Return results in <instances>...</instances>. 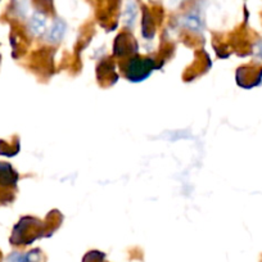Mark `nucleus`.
Here are the masks:
<instances>
[{"label": "nucleus", "instance_id": "obj_2", "mask_svg": "<svg viewBox=\"0 0 262 262\" xmlns=\"http://www.w3.org/2000/svg\"><path fill=\"white\" fill-rule=\"evenodd\" d=\"M45 30H47V18L40 12H35L30 18V31L35 36H39V35L44 34Z\"/></svg>", "mask_w": 262, "mask_h": 262}, {"label": "nucleus", "instance_id": "obj_1", "mask_svg": "<svg viewBox=\"0 0 262 262\" xmlns=\"http://www.w3.org/2000/svg\"><path fill=\"white\" fill-rule=\"evenodd\" d=\"M66 34V25L64 22L57 19V21L53 22V25L50 26V29L48 30L47 34V41L55 44V42H59L63 39Z\"/></svg>", "mask_w": 262, "mask_h": 262}, {"label": "nucleus", "instance_id": "obj_3", "mask_svg": "<svg viewBox=\"0 0 262 262\" xmlns=\"http://www.w3.org/2000/svg\"><path fill=\"white\" fill-rule=\"evenodd\" d=\"M138 18V6L135 0H127L125 9H123V22L126 26L133 27Z\"/></svg>", "mask_w": 262, "mask_h": 262}, {"label": "nucleus", "instance_id": "obj_4", "mask_svg": "<svg viewBox=\"0 0 262 262\" xmlns=\"http://www.w3.org/2000/svg\"><path fill=\"white\" fill-rule=\"evenodd\" d=\"M185 25L189 27V29H191V30L200 29V27H201V19L198 18L196 16H193V14H190V16L185 17Z\"/></svg>", "mask_w": 262, "mask_h": 262}, {"label": "nucleus", "instance_id": "obj_5", "mask_svg": "<svg viewBox=\"0 0 262 262\" xmlns=\"http://www.w3.org/2000/svg\"><path fill=\"white\" fill-rule=\"evenodd\" d=\"M178 2H180V0H171V4H176Z\"/></svg>", "mask_w": 262, "mask_h": 262}]
</instances>
